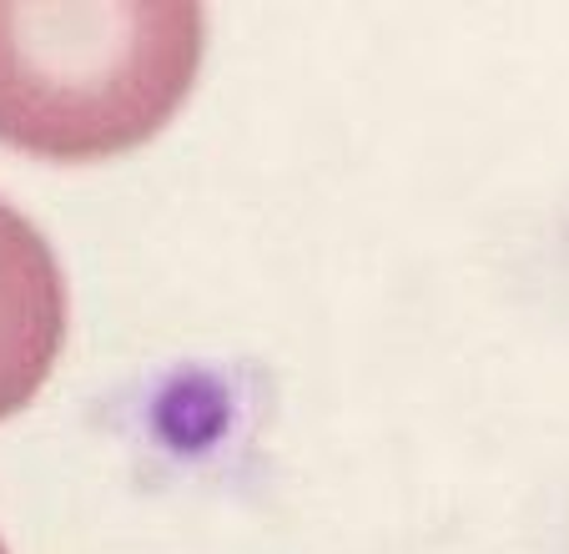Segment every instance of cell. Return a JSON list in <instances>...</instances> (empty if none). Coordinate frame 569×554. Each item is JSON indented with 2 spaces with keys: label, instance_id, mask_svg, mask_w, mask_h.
Listing matches in <instances>:
<instances>
[{
  "label": "cell",
  "instance_id": "obj_1",
  "mask_svg": "<svg viewBox=\"0 0 569 554\" xmlns=\"http://www.w3.org/2000/svg\"><path fill=\"white\" fill-rule=\"evenodd\" d=\"M202 36L187 0H0V141L46 161L141 147L192 97Z\"/></svg>",
  "mask_w": 569,
  "mask_h": 554
},
{
  "label": "cell",
  "instance_id": "obj_2",
  "mask_svg": "<svg viewBox=\"0 0 569 554\" xmlns=\"http://www.w3.org/2000/svg\"><path fill=\"white\" fill-rule=\"evenodd\" d=\"M66 343V277L51 243L0 202V418L21 414Z\"/></svg>",
  "mask_w": 569,
  "mask_h": 554
},
{
  "label": "cell",
  "instance_id": "obj_3",
  "mask_svg": "<svg viewBox=\"0 0 569 554\" xmlns=\"http://www.w3.org/2000/svg\"><path fill=\"white\" fill-rule=\"evenodd\" d=\"M0 554H11V550H6V544H0Z\"/></svg>",
  "mask_w": 569,
  "mask_h": 554
}]
</instances>
